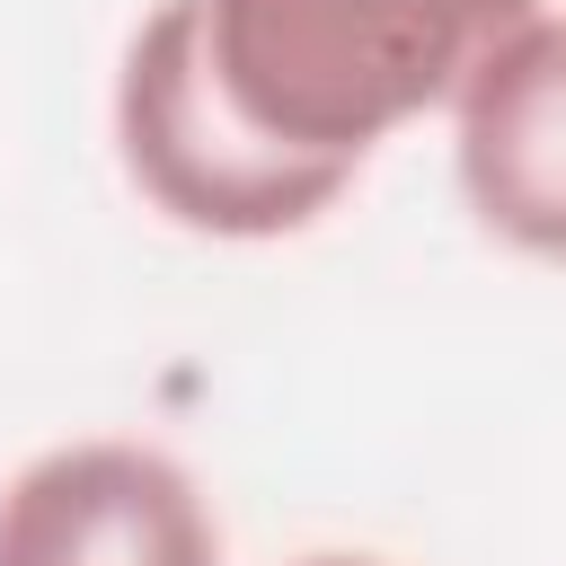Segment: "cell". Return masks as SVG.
Masks as SVG:
<instances>
[{"instance_id":"obj_3","label":"cell","mask_w":566,"mask_h":566,"mask_svg":"<svg viewBox=\"0 0 566 566\" xmlns=\"http://www.w3.org/2000/svg\"><path fill=\"white\" fill-rule=\"evenodd\" d=\"M0 566H221V531L168 451L97 433L0 486Z\"/></svg>"},{"instance_id":"obj_5","label":"cell","mask_w":566,"mask_h":566,"mask_svg":"<svg viewBox=\"0 0 566 566\" xmlns=\"http://www.w3.org/2000/svg\"><path fill=\"white\" fill-rule=\"evenodd\" d=\"M301 566H371V557H301Z\"/></svg>"},{"instance_id":"obj_4","label":"cell","mask_w":566,"mask_h":566,"mask_svg":"<svg viewBox=\"0 0 566 566\" xmlns=\"http://www.w3.org/2000/svg\"><path fill=\"white\" fill-rule=\"evenodd\" d=\"M451 106H460L451 159L469 212L495 239L566 265V18L539 9L531 27H513Z\"/></svg>"},{"instance_id":"obj_1","label":"cell","mask_w":566,"mask_h":566,"mask_svg":"<svg viewBox=\"0 0 566 566\" xmlns=\"http://www.w3.org/2000/svg\"><path fill=\"white\" fill-rule=\"evenodd\" d=\"M531 18L539 0H203V53L265 142L363 168Z\"/></svg>"},{"instance_id":"obj_2","label":"cell","mask_w":566,"mask_h":566,"mask_svg":"<svg viewBox=\"0 0 566 566\" xmlns=\"http://www.w3.org/2000/svg\"><path fill=\"white\" fill-rule=\"evenodd\" d=\"M115 150H124V177L177 230H203V239L310 230L354 186L345 159L283 150L221 97L203 53V0H159L133 27L115 71Z\"/></svg>"}]
</instances>
